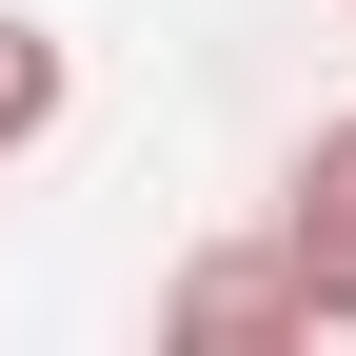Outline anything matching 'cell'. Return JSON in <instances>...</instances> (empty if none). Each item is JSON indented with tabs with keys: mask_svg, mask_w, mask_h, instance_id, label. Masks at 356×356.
I'll use <instances>...</instances> for the list:
<instances>
[{
	"mask_svg": "<svg viewBox=\"0 0 356 356\" xmlns=\"http://www.w3.org/2000/svg\"><path fill=\"white\" fill-rule=\"evenodd\" d=\"M277 257H297V297H317V317H356V119L297 159V218H277Z\"/></svg>",
	"mask_w": 356,
	"mask_h": 356,
	"instance_id": "obj_1",
	"label": "cell"
},
{
	"mask_svg": "<svg viewBox=\"0 0 356 356\" xmlns=\"http://www.w3.org/2000/svg\"><path fill=\"white\" fill-rule=\"evenodd\" d=\"M277 317H317L297 257H198V277H178V337H277Z\"/></svg>",
	"mask_w": 356,
	"mask_h": 356,
	"instance_id": "obj_2",
	"label": "cell"
},
{
	"mask_svg": "<svg viewBox=\"0 0 356 356\" xmlns=\"http://www.w3.org/2000/svg\"><path fill=\"white\" fill-rule=\"evenodd\" d=\"M40 119H60V40H40V20H0V159H20Z\"/></svg>",
	"mask_w": 356,
	"mask_h": 356,
	"instance_id": "obj_3",
	"label": "cell"
}]
</instances>
